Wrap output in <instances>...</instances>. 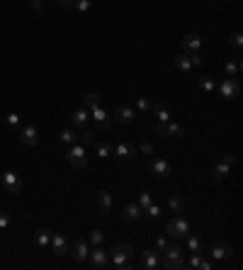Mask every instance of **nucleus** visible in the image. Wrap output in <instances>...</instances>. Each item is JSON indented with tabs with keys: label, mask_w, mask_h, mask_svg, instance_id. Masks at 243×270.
Here are the masks:
<instances>
[{
	"label": "nucleus",
	"mask_w": 243,
	"mask_h": 270,
	"mask_svg": "<svg viewBox=\"0 0 243 270\" xmlns=\"http://www.w3.org/2000/svg\"><path fill=\"white\" fill-rule=\"evenodd\" d=\"M42 8H44V0H32V10L34 12H42Z\"/></svg>",
	"instance_id": "obj_44"
},
{
	"label": "nucleus",
	"mask_w": 243,
	"mask_h": 270,
	"mask_svg": "<svg viewBox=\"0 0 243 270\" xmlns=\"http://www.w3.org/2000/svg\"><path fill=\"white\" fill-rule=\"evenodd\" d=\"M8 124H10V127H22V117L17 112H10L8 114Z\"/></svg>",
	"instance_id": "obj_41"
},
{
	"label": "nucleus",
	"mask_w": 243,
	"mask_h": 270,
	"mask_svg": "<svg viewBox=\"0 0 243 270\" xmlns=\"http://www.w3.org/2000/svg\"><path fill=\"white\" fill-rule=\"evenodd\" d=\"M80 144H83V146H93V144H95V132H93V129H85V132L80 134Z\"/></svg>",
	"instance_id": "obj_34"
},
{
	"label": "nucleus",
	"mask_w": 243,
	"mask_h": 270,
	"mask_svg": "<svg viewBox=\"0 0 243 270\" xmlns=\"http://www.w3.org/2000/svg\"><path fill=\"white\" fill-rule=\"evenodd\" d=\"M141 268H146V270L161 268V258H158V253H154V251H146V253H141Z\"/></svg>",
	"instance_id": "obj_21"
},
{
	"label": "nucleus",
	"mask_w": 243,
	"mask_h": 270,
	"mask_svg": "<svg viewBox=\"0 0 243 270\" xmlns=\"http://www.w3.org/2000/svg\"><path fill=\"white\" fill-rule=\"evenodd\" d=\"M71 256H73V260H78V263H83V260H88V253H90V246L85 238H76L73 244H71V251H68Z\"/></svg>",
	"instance_id": "obj_10"
},
{
	"label": "nucleus",
	"mask_w": 243,
	"mask_h": 270,
	"mask_svg": "<svg viewBox=\"0 0 243 270\" xmlns=\"http://www.w3.org/2000/svg\"><path fill=\"white\" fill-rule=\"evenodd\" d=\"M134 117H136V112H134L129 105H117L114 107V119L122 124H132L134 122Z\"/></svg>",
	"instance_id": "obj_16"
},
{
	"label": "nucleus",
	"mask_w": 243,
	"mask_h": 270,
	"mask_svg": "<svg viewBox=\"0 0 243 270\" xmlns=\"http://www.w3.org/2000/svg\"><path fill=\"white\" fill-rule=\"evenodd\" d=\"M199 46H202V39H199L197 34H188L183 39V51L185 54H199Z\"/></svg>",
	"instance_id": "obj_18"
},
{
	"label": "nucleus",
	"mask_w": 243,
	"mask_h": 270,
	"mask_svg": "<svg viewBox=\"0 0 243 270\" xmlns=\"http://www.w3.org/2000/svg\"><path fill=\"white\" fill-rule=\"evenodd\" d=\"M151 112L158 122H170V110H168L163 102H158V105H151Z\"/></svg>",
	"instance_id": "obj_26"
},
{
	"label": "nucleus",
	"mask_w": 243,
	"mask_h": 270,
	"mask_svg": "<svg viewBox=\"0 0 243 270\" xmlns=\"http://www.w3.org/2000/svg\"><path fill=\"white\" fill-rule=\"evenodd\" d=\"M151 202H154V200H151V192H148V190H141V192H139V207H141V209H146V207H148Z\"/></svg>",
	"instance_id": "obj_35"
},
{
	"label": "nucleus",
	"mask_w": 243,
	"mask_h": 270,
	"mask_svg": "<svg viewBox=\"0 0 243 270\" xmlns=\"http://www.w3.org/2000/svg\"><path fill=\"white\" fill-rule=\"evenodd\" d=\"M66 161L73 166V168H85L88 166V146H83V144H71L66 151Z\"/></svg>",
	"instance_id": "obj_4"
},
{
	"label": "nucleus",
	"mask_w": 243,
	"mask_h": 270,
	"mask_svg": "<svg viewBox=\"0 0 243 270\" xmlns=\"http://www.w3.org/2000/svg\"><path fill=\"white\" fill-rule=\"evenodd\" d=\"M0 183H3V188H5L8 195H20L22 192V180H20V175L15 170H5L0 175Z\"/></svg>",
	"instance_id": "obj_5"
},
{
	"label": "nucleus",
	"mask_w": 243,
	"mask_h": 270,
	"mask_svg": "<svg viewBox=\"0 0 243 270\" xmlns=\"http://www.w3.org/2000/svg\"><path fill=\"white\" fill-rule=\"evenodd\" d=\"M71 8L78 12H88L93 8V0H71Z\"/></svg>",
	"instance_id": "obj_31"
},
{
	"label": "nucleus",
	"mask_w": 243,
	"mask_h": 270,
	"mask_svg": "<svg viewBox=\"0 0 243 270\" xmlns=\"http://www.w3.org/2000/svg\"><path fill=\"white\" fill-rule=\"evenodd\" d=\"M20 141H22L24 146H37L39 132H37L34 124H22V127H20Z\"/></svg>",
	"instance_id": "obj_12"
},
{
	"label": "nucleus",
	"mask_w": 243,
	"mask_h": 270,
	"mask_svg": "<svg viewBox=\"0 0 243 270\" xmlns=\"http://www.w3.org/2000/svg\"><path fill=\"white\" fill-rule=\"evenodd\" d=\"M173 64H175V68L180 71V73H190L192 71V58H190V54H177L175 58H173Z\"/></svg>",
	"instance_id": "obj_23"
},
{
	"label": "nucleus",
	"mask_w": 243,
	"mask_h": 270,
	"mask_svg": "<svg viewBox=\"0 0 243 270\" xmlns=\"http://www.w3.org/2000/svg\"><path fill=\"white\" fill-rule=\"evenodd\" d=\"M199 263H202V251H199V253H192V256H190V260L185 263V268H199Z\"/></svg>",
	"instance_id": "obj_39"
},
{
	"label": "nucleus",
	"mask_w": 243,
	"mask_h": 270,
	"mask_svg": "<svg viewBox=\"0 0 243 270\" xmlns=\"http://www.w3.org/2000/svg\"><path fill=\"white\" fill-rule=\"evenodd\" d=\"M209 253H211V258H217V260H229L233 253V248L226 246V244H214V246L209 248Z\"/></svg>",
	"instance_id": "obj_19"
},
{
	"label": "nucleus",
	"mask_w": 243,
	"mask_h": 270,
	"mask_svg": "<svg viewBox=\"0 0 243 270\" xmlns=\"http://www.w3.org/2000/svg\"><path fill=\"white\" fill-rule=\"evenodd\" d=\"M88 119H90V112L85 107H78V110H73V114H71V124H73V127H85Z\"/></svg>",
	"instance_id": "obj_24"
},
{
	"label": "nucleus",
	"mask_w": 243,
	"mask_h": 270,
	"mask_svg": "<svg viewBox=\"0 0 243 270\" xmlns=\"http://www.w3.org/2000/svg\"><path fill=\"white\" fill-rule=\"evenodd\" d=\"M241 56H238V54H233L231 58H229V61H226V76H229V78H238V76H241Z\"/></svg>",
	"instance_id": "obj_22"
},
{
	"label": "nucleus",
	"mask_w": 243,
	"mask_h": 270,
	"mask_svg": "<svg viewBox=\"0 0 243 270\" xmlns=\"http://www.w3.org/2000/svg\"><path fill=\"white\" fill-rule=\"evenodd\" d=\"M151 173H154V175H158V178H168V175L173 173V166L168 163L166 158L156 156L154 161H151Z\"/></svg>",
	"instance_id": "obj_14"
},
{
	"label": "nucleus",
	"mask_w": 243,
	"mask_h": 270,
	"mask_svg": "<svg viewBox=\"0 0 243 270\" xmlns=\"http://www.w3.org/2000/svg\"><path fill=\"white\" fill-rule=\"evenodd\" d=\"M168 246V241H166V236H161L158 238V241H156V248H158V251H163V248Z\"/></svg>",
	"instance_id": "obj_45"
},
{
	"label": "nucleus",
	"mask_w": 243,
	"mask_h": 270,
	"mask_svg": "<svg viewBox=\"0 0 243 270\" xmlns=\"http://www.w3.org/2000/svg\"><path fill=\"white\" fill-rule=\"evenodd\" d=\"M185 244H188V248L192 251V253H199V251H202V241H199L197 236H192V234L185 236Z\"/></svg>",
	"instance_id": "obj_32"
},
{
	"label": "nucleus",
	"mask_w": 243,
	"mask_h": 270,
	"mask_svg": "<svg viewBox=\"0 0 243 270\" xmlns=\"http://www.w3.org/2000/svg\"><path fill=\"white\" fill-rule=\"evenodd\" d=\"M90 241H93V246H102V241H105V234H102L100 229H93V231H90Z\"/></svg>",
	"instance_id": "obj_38"
},
{
	"label": "nucleus",
	"mask_w": 243,
	"mask_h": 270,
	"mask_svg": "<svg viewBox=\"0 0 243 270\" xmlns=\"http://www.w3.org/2000/svg\"><path fill=\"white\" fill-rule=\"evenodd\" d=\"M219 95L224 100H236L241 95V83L236 78H224L219 85Z\"/></svg>",
	"instance_id": "obj_7"
},
{
	"label": "nucleus",
	"mask_w": 243,
	"mask_h": 270,
	"mask_svg": "<svg viewBox=\"0 0 243 270\" xmlns=\"http://www.w3.org/2000/svg\"><path fill=\"white\" fill-rule=\"evenodd\" d=\"M136 110L139 112H151V102H148V98H136Z\"/></svg>",
	"instance_id": "obj_37"
},
{
	"label": "nucleus",
	"mask_w": 243,
	"mask_h": 270,
	"mask_svg": "<svg viewBox=\"0 0 243 270\" xmlns=\"http://www.w3.org/2000/svg\"><path fill=\"white\" fill-rule=\"evenodd\" d=\"M199 88L204 90V93H211V90H214V80L207 78V76H202V78H199Z\"/></svg>",
	"instance_id": "obj_40"
},
{
	"label": "nucleus",
	"mask_w": 243,
	"mask_h": 270,
	"mask_svg": "<svg viewBox=\"0 0 243 270\" xmlns=\"http://www.w3.org/2000/svg\"><path fill=\"white\" fill-rule=\"evenodd\" d=\"M10 226V214L0 212V229H8Z\"/></svg>",
	"instance_id": "obj_43"
},
{
	"label": "nucleus",
	"mask_w": 243,
	"mask_h": 270,
	"mask_svg": "<svg viewBox=\"0 0 243 270\" xmlns=\"http://www.w3.org/2000/svg\"><path fill=\"white\" fill-rule=\"evenodd\" d=\"M134 154H136V148L132 144H127V141H119V144L112 146V156L119 158V161H132Z\"/></svg>",
	"instance_id": "obj_13"
},
{
	"label": "nucleus",
	"mask_w": 243,
	"mask_h": 270,
	"mask_svg": "<svg viewBox=\"0 0 243 270\" xmlns=\"http://www.w3.org/2000/svg\"><path fill=\"white\" fill-rule=\"evenodd\" d=\"M166 234L170 238H175V241H180V238H185L190 234V224H188V219L183 217V212L175 214V217L166 224Z\"/></svg>",
	"instance_id": "obj_3"
},
{
	"label": "nucleus",
	"mask_w": 243,
	"mask_h": 270,
	"mask_svg": "<svg viewBox=\"0 0 243 270\" xmlns=\"http://www.w3.org/2000/svg\"><path fill=\"white\" fill-rule=\"evenodd\" d=\"M199 268H202V270H211V260H204V258H202Z\"/></svg>",
	"instance_id": "obj_47"
},
{
	"label": "nucleus",
	"mask_w": 243,
	"mask_h": 270,
	"mask_svg": "<svg viewBox=\"0 0 243 270\" xmlns=\"http://www.w3.org/2000/svg\"><path fill=\"white\" fill-rule=\"evenodd\" d=\"M144 214L146 217H148V219H158V217H161V207H158V204H148V207H146L144 209Z\"/></svg>",
	"instance_id": "obj_36"
},
{
	"label": "nucleus",
	"mask_w": 243,
	"mask_h": 270,
	"mask_svg": "<svg viewBox=\"0 0 243 270\" xmlns=\"http://www.w3.org/2000/svg\"><path fill=\"white\" fill-rule=\"evenodd\" d=\"M90 114H93V122H95V127H98L100 132H107L110 129V124H112V117L110 112L105 110V107H95V110H90Z\"/></svg>",
	"instance_id": "obj_9"
},
{
	"label": "nucleus",
	"mask_w": 243,
	"mask_h": 270,
	"mask_svg": "<svg viewBox=\"0 0 243 270\" xmlns=\"http://www.w3.org/2000/svg\"><path fill=\"white\" fill-rule=\"evenodd\" d=\"M100 105V95L98 93H88V95H85V98H83V107H85V110H95V107H98Z\"/></svg>",
	"instance_id": "obj_30"
},
{
	"label": "nucleus",
	"mask_w": 243,
	"mask_h": 270,
	"mask_svg": "<svg viewBox=\"0 0 243 270\" xmlns=\"http://www.w3.org/2000/svg\"><path fill=\"white\" fill-rule=\"evenodd\" d=\"M168 209L173 214H180L185 209V202H183V197L180 195H168Z\"/></svg>",
	"instance_id": "obj_28"
},
{
	"label": "nucleus",
	"mask_w": 243,
	"mask_h": 270,
	"mask_svg": "<svg viewBox=\"0 0 243 270\" xmlns=\"http://www.w3.org/2000/svg\"><path fill=\"white\" fill-rule=\"evenodd\" d=\"M49 246L54 248V256H68L71 241H68L64 234H54V231H51V244H49Z\"/></svg>",
	"instance_id": "obj_11"
},
{
	"label": "nucleus",
	"mask_w": 243,
	"mask_h": 270,
	"mask_svg": "<svg viewBox=\"0 0 243 270\" xmlns=\"http://www.w3.org/2000/svg\"><path fill=\"white\" fill-rule=\"evenodd\" d=\"M49 244H51V231L49 229H39L37 234H34V246L37 248H49Z\"/></svg>",
	"instance_id": "obj_25"
},
{
	"label": "nucleus",
	"mask_w": 243,
	"mask_h": 270,
	"mask_svg": "<svg viewBox=\"0 0 243 270\" xmlns=\"http://www.w3.org/2000/svg\"><path fill=\"white\" fill-rule=\"evenodd\" d=\"M93 146H95V156L98 158H110L112 156V144H107V141H95Z\"/></svg>",
	"instance_id": "obj_29"
},
{
	"label": "nucleus",
	"mask_w": 243,
	"mask_h": 270,
	"mask_svg": "<svg viewBox=\"0 0 243 270\" xmlns=\"http://www.w3.org/2000/svg\"><path fill=\"white\" fill-rule=\"evenodd\" d=\"M141 151H144L146 156H154V144L151 141H141Z\"/></svg>",
	"instance_id": "obj_42"
},
{
	"label": "nucleus",
	"mask_w": 243,
	"mask_h": 270,
	"mask_svg": "<svg viewBox=\"0 0 243 270\" xmlns=\"http://www.w3.org/2000/svg\"><path fill=\"white\" fill-rule=\"evenodd\" d=\"M226 42H229V46H231V49H236V54L241 51V46H243V37H241V32H233L231 37L226 39Z\"/></svg>",
	"instance_id": "obj_33"
},
{
	"label": "nucleus",
	"mask_w": 243,
	"mask_h": 270,
	"mask_svg": "<svg viewBox=\"0 0 243 270\" xmlns=\"http://www.w3.org/2000/svg\"><path fill=\"white\" fill-rule=\"evenodd\" d=\"M132 256H134V244H117L112 248L110 263L117 270H129L132 268Z\"/></svg>",
	"instance_id": "obj_1"
},
{
	"label": "nucleus",
	"mask_w": 243,
	"mask_h": 270,
	"mask_svg": "<svg viewBox=\"0 0 243 270\" xmlns=\"http://www.w3.org/2000/svg\"><path fill=\"white\" fill-rule=\"evenodd\" d=\"M95 200H98V209L102 214H110L112 212V204H114V200H112V195L107 190H100Z\"/></svg>",
	"instance_id": "obj_17"
},
{
	"label": "nucleus",
	"mask_w": 243,
	"mask_h": 270,
	"mask_svg": "<svg viewBox=\"0 0 243 270\" xmlns=\"http://www.w3.org/2000/svg\"><path fill=\"white\" fill-rule=\"evenodd\" d=\"M192 66H202V56H199V54H192Z\"/></svg>",
	"instance_id": "obj_46"
},
{
	"label": "nucleus",
	"mask_w": 243,
	"mask_h": 270,
	"mask_svg": "<svg viewBox=\"0 0 243 270\" xmlns=\"http://www.w3.org/2000/svg\"><path fill=\"white\" fill-rule=\"evenodd\" d=\"M233 163H236V154H226V156H224V161H221L219 166L214 168V180L226 178V175H229V170L233 168Z\"/></svg>",
	"instance_id": "obj_15"
},
{
	"label": "nucleus",
	"mask_w": 243,
	"mask_h": 270,
	"mask_svg": "<svg viewBox=\"0 0 243 270\" xmlns=\"http://www.w3.org/2000/svg\"><path fill=\"white\" fill-rule=\"evenodd\" d=\"M56 139H58V141H61L64 146H71V144H76V141H78V134L73 132V129H61Z\"/></svg>",
	"instance_id": "obj_27"
},
{
	"label": "nucleus",
	"mask_w": 243,
	"mask_h": 270,
	"mask_svg": "<svg viewBox=\"0 0 243 270\" xmlns=\"http://www.w3.org/2000/svg\"><path fill=\"white\" fill-rule=\"evenodd\" d=\"M161 268H163V270H180V268H185V260H183V248L177 246V244L163 248V260H161Z\"/></svg>",
	"instance_id": "obj_2"
},
{
	"label": "nucleus",
	"mask_w": 243,
	"mask_h": 270,
	"mask_svg": "<svg viewBox=\"0 0 243 270\" xmlns=\"http://www.w3.org/2000/svg\"><path fill=\"white\" fill-rule=\"evenodd\" d=\"M122 217H124L127 222H136V219H141V217H144V209H141L136 202H129V204H124Z\"/></svg>",
	"instance_id": "obj_20"
},
{
	"label": "nucleus",
	"mask_w": 243,
	"mask_h": 270,
	"mask_svg": "<svg viewBox=\"0 0 243 270\" xmlns=\"http://www.w3.org/2000/svg\"><path fill=\"white\" fill-rule=\"evenodd\" d=\"M88 260H90V265H93V268L105 270L107 265H110V253H107V251H105L102 246H95L88 253Z\"/></svg>",
	"instance_id": "obj_8"
},
{
	"label": "nucleus",
	"mask_w": 243,
	"mask_h": 270,
	"mask_svg": "<svg viewBox=\"0 0 243 270\" xmlns=\"http://www.w3.org/2000/svg\"><path fill=\"white\" fill-rule=\"evenodd\" d=\"M56 3H58L61 8H66V10H68V8H71V0H56Z\"/></svg>",
	"instance_id": "obj_48"
},
{
	"label": "nucleus",
	"mask_w": 243,
	"mask_h": 270,
	"mask_svg": "<svg viewBox=\"0 0 243 270\" xmlns=\"http://www.w3.org/2000/svg\"><path fill=\"white\" fill-rule=\"evenodd\" d=\"M154 132L161 136H170V139H183L185 136V127H180V124H175L170 119V122H158L154 127Z\"/></svg>",
	"instance_id": "obj_6"
}]
</instances>
